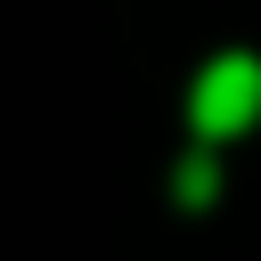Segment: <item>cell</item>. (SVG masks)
<instances>
[{
  "instance_id": "obj_1",
  "label": "cell",
  "mask_w": 261,
  "mask_h": 261,
  "mask_svg": "<svg viewBox=\"0 0 261 261\" xmlns=\"http://www.w3.org/2000/svg\"><path fill=\"white\" fill-rule=\"evenodd\" d=\"M188 114H196V130H212V139L245 130V122L261 114V65H253V57H212V65L196 73Z\"/></svg>"
}]
</instances>
